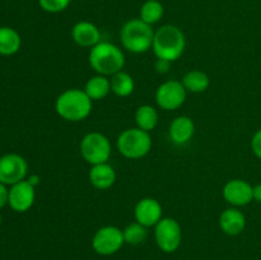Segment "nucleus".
Listing matches in <instances>:
<instances>
[{
    "mask_svg": "<svg viewBox=\"0 0 261 260\" xmlns=\"http://www.w3.org/2000/svg\"><path fill=\"white\" fill-rule=\"evenodd\" d=\"M219 228L228 236H239L246 227V217L240 209L231 206L222 212L218 219Z\"/></svg>",
    "mask_w": 261,
    "mask_h": 260,
    "instance_id": "2eb2a0df",
    "label": "nucleus"
},
{
    "mask_svg": "<svg viewBox=\"0 0 261 260\" xmlns=\"http://www.w3.org/2000/svg\"><path fill=\"white\" fill-rule=\"evenodd\" d=\"M182 84L190 93H203L209 88L211 79L208 74L201 70H190L182 76Z\"/></svg>",
    "mask_w": 261,
    "mask_h": 260,
    "instance_id": "412c9836",
    "label": "nucleus"
},
{
    "mask_svg": "<svg viewBox=\"0 0 261 260\" xmlns=\"http://www.w3.org/2000/svg\"><path fill=\"white\" fill-rule=\"evenodd\" d=\"M163 209L160 201L154 198H143L135 204L134 217L138 223L144 227H154L163 218Z\"/></svg>",
    "mask_w": 261,
    "mask_h": 260,
    "instance_id": "ddd939ff",
    "label": "nucleus"
},
{
    "mask_svg": "<svg viewBox=\"0 0 261 260\" xmlns=\"http://www.w3.org/2000/svg\"><path fill=\"white\" fill-rule=\"evenodd\" d=\"M89 65L96 74L112 76L125 66V55L121 48L115 43L101 41L89 50Z\"/></svg>",
    "mask_w": 261,
    "mask_h": 260,
    "instance_id": "f03ea898",
    "label": "nucleus"
},
{
    "mask_svg": "<svg viewBox=\"0 0 261 260\" xmlns=\"http://www.w3.org/2000/svg\"><path fill=\"white\" fill-rule=\"evenodd\" d=\"M147 229H148L147 227L138 223L137 221L127 224V226L122 229L125 244L133 245V246H137V245L143 244V242L147 240V236H148Z\"/></svg>",
    "mask_w": 261,
    "mask_h": 260,
    "instance_id": "b1692460",
    "label": "nucleus"
},
{
    "mask_svg": "<svg viewBox=\"0 0 261 260\" xmlns=\"http://www.w3.org/2000/svg\"><path fill=\"white\" fill-rule=\"evenodd\" d=\"M81 154L83 160L91 166L106 163L111 157V142L105 134L99 132H91L81 140Z\"/></svg>",
    "mask_w": 261,
    "mask_h": 260,
    "instance_id": "423d86ee",
    "label": "nucleus"
},
{
    "mask_svg": "<svg viewBox=\"0 0 261 260\" xmlns=\"http://www.w3.org/2000/svg\"><path fill=\"white\" fill-rule=\"evenodd\" d=\"M84 92L87 96L92 99V101H101V99L106 98L109 93L111 92V83H110L109 76L96 75L91 76L88 81L86 82L84 86Z\"/></svg>",
    "mask_w": 261,
    "mask_h": 260,
    "instance_id": "a211bd4d",
    "label": "nucleus"
},
{
    "mask_svg": "<svg viewBox=\"0 0 261 260\" xmlns=\"http://www.w3.org/2000/svg\"><path fill=\"white\" fill-rule=\"evenodd\" d=\"M71 38L81 47L92 48L101 42V31L94 23L88 20H81L71 28Z\"/></svg>",
    "mask_w": 261,
    "mask_h": 260,
    "instance_id": "4468645a",
    "label": "nucleus"
},
{
    "mask_svg": "<svg viewBox=\"0 0 261 260\" xmlns=\"http://www.w3.org/2000/svg\"><path fill=\"white\" fill-rule=\"evenodd\" d=\"M135 124L139 129L145 130V132L150 133L158 124L160 120V115H158L157 110L150 105H142L137 109L134 115Z\"/></svg>",
    "mask_w": 261,
    "mask_h": 260,
    "instance_id": "aec40b11",
    "label": "nucleus"
},
{
    "mask_svg": "<svg viewBox=\"0 0 261 260\" xmlns=\"http://www.w3.org/2000/svg\"><path fill=\"white\" fill-rule=\"evenodd\" d=\"M0 224H2V214H0Z\"/></svg>",
    "mask_w": 261,
    "mask_h": 260,
    "instance_id": "7c9ffc66",
    "label": "nucleus"
},
{
    "mask_svg": "<svg viewBox=\"0 0 261 260\" xmlns=\"http://www.w3.org/2000/svg\"><path fill=\"white\" fill-rule=\"evenodd\" d=\"M154 239L163 252H175L182 242V229L175 218L163 217L154 226Z\"/></svg>",
    "mask_w": 261,
    "mask_h": 260,
    "instance_id": "0eeeda50",
    "label": "nucleus"
},
{
    "mask_svg": "<svg viewBox=\"0 0 261 260\" xmlns=\"http://www.w3.org/2000/svg\"><path fill=\"white\" fill-rule=\"evenodd\" d=\"M8 200H9V190L5 184L0 183V208L8 204Z\"/></svg>",
    "mask_w": 261,
    "mask_h": 260,
    "instance_id": "cd10ccee",
    "label": "nucleus"
},
{
    "mask_svg": "<svg viewBox=\"0 0 261 260\" xmlns=\"http://www.w3.org/2000/svg\"><path fill=\"white\" fill-rule=\"evenodd\" d=\"M188 91L181 81H167L160 84L155 91V102L165 111H175L186 101Z\"/></svg>",
    "mask_w": 261,
    "mask_h": 260,
    "instance_id": "1a4fd4ad",
    "label": "nucleus"
},
{
    "mask_svg": "<svg viewBox=\"0 0 261 260\" xmlns=\"http://www.w3.org/2000/svg\"><path fill=\"white\" fill-rule=\"evenodd\" d=\"M152 138L145 130L129 127L120 133L116 140V148L121 155L129 160H139L152 150Z\"/></svg>",
    "mask_w": 261,
    "mask_h": 260,
    "instance_id": "39448f33",
    "label": "nucleus"
},
{
    "mask_svg": "<svg viewBox=\"0 0 261 260\" xmlns=\"http://www.w3.org/2000/svg\"><path fill=\"white\" fill-rule=\"evenodd\" d=\"M27 172V161L22 155L8 153L0 157V183L12 186L24 180Z\"/></svg>",
    "mask_w": 261,
    "mask_h": 260,
    "instance_id": "9d476101",
    "label": "nucleus"
},
{
    "mask_svg": "<svg viewBox=\"0 0 261 260\" xmlns=\"http://www.w3.org/2000/svg\"><path fill=\"white\" fill-rule=\"evenodd\" d=\"M36 190L35 186L28 180L19 181V183L12 185L9 190V200L8 204L13 211L18 213H24L30 211L35 204Z\"/></svg>",
    "mask_w": 261,
    "mask_h": 260,
    "instance_id": "f8f14e48",
    "label": "nucleus"
},
{
    "mask_svg": "<svg viewBox=\"0 0 261 260\" xmlns=\"http://www.w3.org/2000/svg\"><path fill=\"white\" fill-rule=\"evenodd\" d=\"M185 47V35L177 25L165 24L154 32L152 50L157 59H165L173 63L181 58Z\"/></svg>",
    "mask_w": 261,
    "mask_h": 260,
    "instance_id": "7ed1b4c3",
    "label": "nucleus"
},
{
    "mask_svg": "<svg viewBox=\"0 0 261 260\" xmlns=\"http://www.w3.org/2000/svg\"><path fill=\"white\" fill-rule=\"evenodd\" d=\"M93 101L84 89L70 88L60 93L55 101V111L65 121L78 122L91 115Z\"/></svg>",
    "mask_w": 261,
    "mask_h": 260,
    "instance_id": "f257e3e1",
    "label": "nucleus"
},
{
    "mask_svg": "<svg viewBox=\"0 0 261 260\" xmlns=\"http://www.w3.org/2000/svg\"><path fill=\"white\" fill-rule=\"evenodd\" d=\"M251 149L252 153L261 160V129L257 130L251 139Z\"/></svg>",
    "mask_w": 261,
    "mask_h": 260,
    "instance_id": "a878e982",
    "label": "nucleus"
},
{
    "mask_svg": "<svg viewBox=\"0 0 261 260\" xmlns=\"http://www.w3.org/2000/svg\"><path fill=\"white\" fill-rule=\"evenodd\" d=\"M125 240L122 229L116 226H103L94 232L92 237V247L102 256L114 255L124 246Z\"/></svg>",
    "mask_w": 261,
    "mask_h": 260,
    "instance_id": "6e6552de",
    "label": "nucleus"
},
{
    "mask_svg": "<svg viewBox=\"0 0 261 260\" xmlns=\"http://www.w3.org/2000/svg\"><path fill=\"white\" fill-rule=\"evenodd\" d=\"M154 32L152 25L134 18L125 23L120 31V41L125 50L133 54H144L152 48Z\"/></svg>",
    "mask_w": 261,
    "mask_h": 260,
    "instance_id": "20e7f679",
    "label": "nucleus"
},
{
    "mask_svg": "<svg viewBox=\"0 0 261 260\" xmlns=\"http://www.w3.org/2000/svg\"><path fill=\"white\" fill-rule=\"evenodd\" d=\"M110 83H111V92L119 97L130 96L135 88L134 78L124 70L110 76Z\"/></svg>",
    "mask_w": 261,
    "mask_h": 260,
    "instance_id": "4be33fe9",
    "label": "nucleus"
},
{
    "mask_svg": "<svg viewBox=\"0 0 261 260\" xmlns=\"http://www.w3.org/2000/svg\"><path fill=\"white\" fill-rule=\"evenodd\" d=\"M252 194H254V200H256L257 203H261V184H257V185L254 186Z\"/></svg>",
    "mask_w": 261,
    "mask_h": 260,
    "instance_id": "c85d7f7f",
    "label": "nucleus"
},
{
    "mask_svg": "<svg viewBox=\"0 0 261 260\" xmlns=\"http://www.w3.org/2000/svg\"><path fill=\"white\" fill-rule=\"evenodd\" d=\"M254 186L242 178H233V180L227 181L226 185L223 186L222 195L223 199L229 204V205L239 208V206H245L254 200Z\"/></svg>",
    "mask_w": 261,
    "mask_h": 260,
    "instance_id": "9b49d317",
    "label": "nucleus"
},
{
    "mask_svg": "<svg viewBox=\"0 0 261 260\" xmlns=\"http://www.w3.org/2000/svg\"><path fill=\"white\" fill-rule=\"evenodd\" d=\"M168 134L175 144H186L195 134V124L191 117L181 115L172 120L168 127Z\"/></svg>",
    "mask_w": 261,
    "mask_h": 260,
    "instance_id": "dca6fc26",
    "label": "nucleus"
},
{
    "mask_svg": "<svg viewBox=\"0 0 261 260\" xmlns=\"http://www.w3.org/2000/svg\"><path fill=\"white\" fill-rule=\"evenodd\" d=\"M88 177L93 188L98 190H107L116 183V172L107 162L92 166Z\"/></svg>",
    "mask_w": 261,
    "mask_h": 260,
    "instance_id": "f3484780",
    "label": "nucleus"
},
{
    "mask_svg": "<svg viewBox=\"0 0 261 260\" xmlns=\"http://www.w3.org/2000/svg\"><path fill=\"white\" fill-rule=\"evenodd\" d=\"M28 181H30V183L36 188V185H37L38 181H40V177H38V176H30Z\"/></svg>",
    "mask_w": 261,
    "mask_h": 260,
    "instance_id": "c756f323",
    "label": "nucleus"
},
{
    "mask_svg": "<svg viewBox=\"0 0 261 260\" xmlns=\"http://www.w3.org/2000/svg\"><path fill=\"white\" fill-rule=\"evenodd\" d=\"M163 14H165V8H163L162 3L158 0H147L140 8L139 18L143 22L153 25L162 19Z\"/></svg>",
    "mask_w": 261,
    "mask_h": 260,
    "instance_id": "5701e85b",
    "label": "nucleus"
},
{
    "mask_svg": "<svg viewBox=\"0 0 261 260\" xmlns=\"http://www.w3.org/2000/svg\"><path fill=\"white\" fill-rule=\"evenodd\" d=\"M22 45L19 33L10 27H0V55L9 56L18 53Z\"/></svg>",
    "mask_w": 261,
    "mask_h": 260,
    "instance_id": "6ab92c4d",
    "label": "nucleus"
},
{
    "mask_svg": "<svg viewBox=\"0 0 261 260\" xmlns=\"http://www.w3.org/2000/svg\"><path fill=\"white\" fill-rule=\"evenodd\" d=\"M71 0H38V4L45 12L47 13H60L64 12L69 7Z\"/></svg>",
    "mask_w": 261,
    "mask_h": 260,
    "instance_id": "393cba45",
    "label": "nucleus"
},
{
    "mask_svg": "<svg viewBox=\"0 0 261 260\" xmlns=\"http://www.w3.org/2000/svg\"><path fill=\"white\" fill-rule=\"evenodd\" d=\"M170 65H171V61L165 60V59H157L154 64V68L155 70H157V73L165 74L167 73L168 69H170Z\"/></svg>",
    "mask_w": 261,
    "mask_h": 260,
    "instance_id": "bb28decb",
    "label": "nucleus"
}]
</instances>
